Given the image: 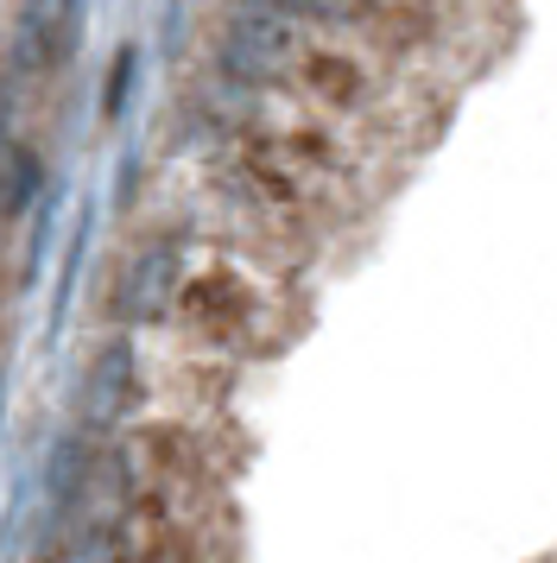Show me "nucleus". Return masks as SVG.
Masks as SVG:
<instances>
[{
	"label": "nucleus",
	"instance_id": "5",
	"mask_svg": "<svg viewBox=\"0 0 557 563\" xmlns=\"http://www.w3.org/2000/svg\"><path fill=\"white\" fill-rule=\"evenodd\" d=\"M177 285H184V273H177V247H146V254L127 266V291L121 305L127 317H159L165 305H177Z\"/></svg>",
	"mask_w": 557,
	"mask_h": 563
},
{
	"label": "nucleus",
	"instance_id": "6",
	"mask_svg": "<svg viewBox=\"0 0 557 563\" xmlns=\"http://www.w3.org/2000/svg\"><path fill=\"white\" fill-rule=\"evenodd\" d=\"M285 20L298 26H329V32H374L393 20L400 0H273Z\"/></svg>",
	"mask_w": 557,
	"mask_h": 563
},
{
	"label": "nucleus",
	"instance_id": "8",
	"mask_svg": "<svg viewBox=\"0 0 557 563\" xmlns=\"http://www.w3.org/2000/svg\"><path fill=\"white\" fill-rule=\"evenodd\" d=\"M133 82H140V45H121V52H114V70H108V82H101V121H121L127 114Z\"/></svg>",
	"mask_w": 557,
	"mask_h": 563
},
{
	"label": "nucleus",
	"instance_id": "4",
	"mask_svg": "<svg viewBox=\"0 0 557 563\" xmlns=\"http://www.w3.org/2000/svg\"><path fill=\"white\" fill-rule=\"evenodd\" d=\"M177 305H184V317L197 323L203 335H228L248 323V285L234 279V273H197V279L177 285Z\"/></svg>",
	"mask_w": 557,
	"mask_h": 563
},
{
	"label": "nucleus",
	"instance_id": "1",
	"mask_svg": "<svg viewBox=\"0 0 557 563\" xmlns=\"http://www.w3.org/2000/svg\"><path fill=\"white\" fill-rule=\"evenodd\" d=\"M298 20H285L273 0H248L234 7L216 32V70L234 89H273L292 77V57H298Z\"/></svg>",
	"mask_w": 557,
	"mask_h": 563
},
{
	"label": "nucleus",
	"instance_id": "7",
	"mask_svg": "<svg viewBox=\"0 0 557 563\" xmlns=\"http://www.w3.org/2000/svg\"><path fill=\"white\" fill-rule=\"evenodd\" d=\"M127 399H133V355L127 349H108V355L89 367V386H83V418L89 424H108L121 418Z\"/></svg>",
	"mask_w": 557,
	"mask_h": 563
},
{
	"label": "nucleus",
	"instance_id": "3",
	"mask_svg": "<svg viewBox=\"0 0 557 563\" xmlns=\"http://www.w3.org/2000/svg\"><path fill=\"white\" fill-rule=\"evenodd\" d=\"M285 82H292L310 108H324V114H361V108H368V70H361V57L342 52V45H298Z\"/></svg>",
	"mask_w": 557,
	"mask_h": 563
},
{
	"label": "nucleus",
	"instance_id": "2",
	"mask_svg": "<svg viewBox=\"0 0 557 563\" xmlns=\"http://www.w3.org/2000/svg\"><path fill=\"white\" fill-rule=\"evenodd\" d=\"M76 45H83V0H20L7 32H0L13 89L57 82L76 64Z\"/></svg>",
	"mask_w": 557,
	"mask_h": 563
}]
</instances>
